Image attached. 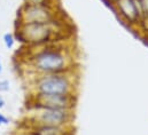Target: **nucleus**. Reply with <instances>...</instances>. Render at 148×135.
Returning <instances> with one entry per match:
<instances>
[{
	"instance_id": "obj_1",
	"label": "nucleus",
	"mask_w": 148,
	"mask_h": 135,
	"mask_svg": "<svg viewBox=\"0 0 148 135\" xmlns=\"http://www.w3.org/2000/svg\"><path fill=\"white\" fill-rule=\"evenodd\" d=\"M27 57L28 71L32 74L63 73L77 70L73 50L61 47L59 42L36 47Z\"/></svg>"
},
{
	"instance_id": "obj_2",
	"label": "nucleus",
	"mask_w": 148,
	"mask_h": 135,
	"mask_svg": "<svg viewBox=\"0 0 148 135\" xmlns=\"http://www.w3.org/2000/svg\"><path fill=\"white\" fill-rule=\"evenodd\" d=\"M79 71L34 74L29 80V94L71 95L78 94Z\"/></svg>"
},
{
	"instance_id": "obj_3",
	"label": "nucleus",
	"mask_w": 148,
	"mask_h": 135,
	"mask_svg": "<svg viewBox=\"0 0 148 135\" xmlns=\"http://www.w3.org/2000/svg\"><path fill=\"white\" fill-rule=\"evenodd\" d=\"M62 21L53 23H23L15 25L14 38L28 47L36 48L59 42L62 34Z\"/></svg>"
},
{
	"instance_id": "obj_4",
	"label": "nucleus",
	"mask_w": 148,
	"mask_h": 135,
	"mask_svg": "<svg viewBox=\"0 0 148 135\" xmlns=\"http://www.w3.org/2000/svg\"><path fill=\"white\" fill-rule=\"evenodd\" d=\"M75 110L39 109L28 110L24 117L25 127L31 126H74Z\"/></svg>"
},
{
	"instance_id": "obj_5",
	"label": "nucleus",
	"mask_w": 148,
	"mask_h": 135,
	"mask_svg": "<svg viewBox=\"0 0 148 135\" xmlns=\"http://www.w3.org/2000/svg\"><path fill=\"white\" fill-rule=\"evenodd\" d=\"M61 20L55 5H40L24 2L17 10L16 24L23 23H53Z\"/></svg>"
},
{
	"instance_id": "obj_6",
	"label": "nucleus",
	"mask_w": 148,
	"mask_h": 135,
	"mask_svg": "<svg viewBox=\"0 0 148 135\" xmlns=\"http://www.w3.org/2000/svg\"><path fill=\"white\" fill-rule=\"evenodd\" d=\"M77 102H78L77 94H71V95L29 94L27 101V110H39V109L75 110Z\"/></svg>"
},
{
	"instance_id": "obj_7",
	"label": "nucleus",
	"mask_w": 148,
	"mask_h": 135,
	"mask_svg": "<svg viewBox=\"0 0 148 135\" xmlns=\"http://www.w3.org/2000/svg\"><path fill=\"white\" fill-rule=\"evenodd\" d=\"M115 13L129 27H139L143 17L138 10L134 0H115Z\"/></svg>"
},
{
	"instance_id": "obj_8",
	"label": "nucleus",
	"mask_w": 148,
	"mask_h": 135,
	"mask_svg": "<svg viewBox=\"0 0 148 135\" xmlns=\"http://www.w3.org/2000/svg\"><path fill=\"white\" fill-rule=\"evenodd\" d=\"M24 131L31 135H75L74 126H31Z\"/></svg>"
},
{
	"instance_id": "obj_9",
	"label": "nucleus",
	"mask_w": 148,
	"mask_h": 135,
	"mask_svg": "<svg viewBox=\"0 0 148 135\" xmlns=\"http://www.w3.org/2000/svg\"><path fill=\"white\" fill-rule=\"evenodd\" d=\"M2 40H3V44L7 47V49H12L14 47V45H15V41H16L15 38H14V34L9 33V32L3 34Z\"/></svg>"
},
{
	"instance_id": "obj_10",
	"label": "nucleus",
	"mask_w": 148,
	"mask_h": 135,
	"mask_svg": "<svg viewBox=\"0 0 148 135\" xmlns=\"http://www.w3.org/2000/svg\"><path fill=\"white\" fill-rule=\"evenodd\" d=\"M29 3H40V5H55V0H24Z\"/></svg>"
},
{
	"instance_id": "obj_11",
	"label": "nucleus",
	"mask_w": 148,
	"mask_h": 135,
	"mask_svg": "<svg viewBox=\"0 0 148 135\" xmlns=\"http://www.w3.org/2000/svg\"><path fill=\"white\" fill-rule=\"evenodd\" d=\"M8 91H9V81L6 79L0 80V93L8 92Z\"/></svg>"
},
{
	"instance_id": "obj_12",
	"label": "nucleus",
	"mask_w": 148,
	"mask_h": 135,
	"mask_svg": "<svg viewBox=\"0 0 148 135\" xmlns=\"http://www.w3.org/2000/svg\"><path fill=\"white\" fill-rule=\"evenodd\" d=\"M8 124H9V119L3 113L0 112V126L1 125H8Z\"/></svg>"
},
{
	"instance_id": "obj_13",
	"label": "nucleus",
	"mask_w": 148,
	"mask_h": 135,
	"mask_svg": "<svg viewBox=\"0 0 148 135\" xmlns=\"http://www.w3.org/2000/svg\"><path fill=\"white\" fill-rule=\"evenodd\" d=\"M5 106V100L2 96H0V109H2Z\"/></svg>"
},
{
	"instance_id": "obj_14",
	"label": "nucleus",
	"mask_w": 148,
	"mask_h": 135,
	"mask_svg": "<svg viewBox=\"0 0 148 135\" xmlns=\"http://www.w3.org/2000/svg\"><path fill=\"white\" fill-rule=\"evenodd\" d=\"M17 135H31V134H29V133H28L27 131H22V132H21L20 134H17Z\"/></svg>"
},
{
	"instance_id": "obj_15",
	"label": "nucleus",
	"mask_w": 148,
	"mask_h": 135,
	"mask_svg": "<svg viewBox=\"0 0 148 135\" xmlns=\"http://www.w3.org/2000/svg\"><path fill=\"white\" fill-rule=\"evenodd\" d=\"M1 71H2V63H1V59H0V73H1Z\"/></svg>"
},
{
	"instance_id": "obj_16",
	"label": "nucleus",
	"mask_w": 148,
	"mask_h": 135,
	"mask_svg": "<svg viewBox=\"0 0 148 135\" xmlns=\"http://www.w3.org/2000/svg\"><path fill=\"white\" fill-rule=\"evenodd\" d=\"M147 39H148V33H147Z\"/></svg>"
},
{
	"instance_id": "obj_17",
	"label": "nucleus",
	"mask_w": 148,
	"mask_h": 135,
	"mask_svg": "<svg viewBox=\"0 0 148 135\" xmlns=\"http://www.w3.org/2000/svg\"><path fill=\"white\" fill-rule=\"evenodd\" d=\"M111 1H115V0H111Z\"/></svg>"
}]
</instances>
